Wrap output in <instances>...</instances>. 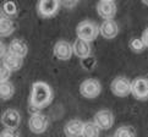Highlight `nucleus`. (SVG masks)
<instances>
[{"label": "nucleus", "mask_w": 148, "mask_h": 137, "mask_svg": "<svg viewBox=\"0 0 148 137\" xmlns=\"http://www.w3.org/2000/svg\"><path fill=\"white\" fill-rule=\"evenodd\" d=\"M54 98V92L51 87L43 81H36L32 85L29 94V108L42 110L48 107Z\"/></svg>", "instance_id": "obj_1"}, {"label": "nucleus", "mask_w": 148, "mask_h": 137, "mask_svg": "<svg viewBox=\"0 0 148 137\" xmlns=\"http://www.w3.org/2000/svg\"><path fill=\"white\" fill-rule=\"evenodd\" d=\"M76 34L78 39L86 40L91 43L99 36V26L91 20H84L76 27Z\"/></svg>", "instance_id": "obj_2"}, {"label": "nucleus", "mask_w": 148, "mask_h": 137, "mask_svg": "<svg viewBox=\"0 0 148 137\" xmlns=\"http://www.w3.org/2000/svg\"><path fill=\"white\" fill-rule=\"evenodd\" d=\"M60 4V0H38L37 12L43 18H51L59 11Z\"/></svg>", "instance_id": "obj_3"}, {"label": "nucleus", "mask_w": 148, "mask_h": 137, "mask_svg": "<svg viewBox=\"0 0 148 137\" xmlns=\"http://www.w3.org/2000/svg\"><path fill=\"white\" fill-rule=\"evenodd\" d=\"M102 92V85L97 78H87L80 85V93L86 99L97 98Z\"/></svg>", "instance_id": "obj_4"}, {"label": "nucleus", "mask_w": 148, "mask_h": 137, "mask_svg": "<svg viewBox=\"0 0 148 137\" xmlns=\"http://www.w3.org/2000/svg\"><path fill=\"white\" fill-rule=\"evenodd\" d=\"M110 91L116 97H127L131 94V81L124 76L115 77L110 83Z\"/></svg>", "instance_id": "obj_5"}, {"label": "nucleus", "mask_w": 148, "mask_h": 137, "mask_svg": "<svg viewBox=\"0 0 148 137\" xmlns=\"http://www.w3.org/2000/svg\"><path fill=\"white\" fill-rule=\"evenodd\" d=\"M93 123L96 124L100 130H109L114 126L115 116L114 113L109 109H102L97 112L93 116Z\"/></svg>", "instance_id": "obj_6"}, {"label": "nucleus", "mask_w": 148, "mask_h": 137, "mask_svg": "<svg viewBox=\"0 0 148 137\" xmlns=\"http://www.w3.org/2000/svg\"><path fill=\"white\" fill-rule=\"evenodd\" d=\"M49 126V120L42 113H33L28 119V129L36 135H40L47 131Z\"/></svg>", "instance_id": "obj_7"}, {"label": "nucleus", "mask_w": 148, "mask_h": 137, "mask_svg": "<svg viewBox=\"0 0 148 137\" xmlns=\"http://www.w3.org/2000/svg\"><path fill=\"white\" fill-rule=\"evenodd\" d=\"M131 94L138 101L148 99V81L143 77H136L131 81Z\"/></svg>", "instance_id": "obj_8"}, {"label": "nucleus", "mask_w": 148, "mask_h": 137, "mask_svg": "<svg viewBox=\"0 0 148 137\" xmlns=\"http://www.w3.org/2000/svg\"><path fill=\"white\" fill-rule=\"evenodd\" d=\"M53 54H54V56L58 60H61V61L70 60L73 55L72 44L64 39L58 40L54 44V48H53Z\"/></svg>", "instance_id": "obj_9"}, {"label": "nucleus", "mask_w": 148, "mask_h": 137, "mask_svg": "<svg viewBox=\"0 0 148 137\" xmlns=\"http://www.w3.org/2000/svg\"><path fill=\"white\" fill-rule=\"evenodd\" d=\"M1 124L5 129H9V130H17L18 126L21 124V114L17 112L16 109H6L5 112L3 113L1 118Z\"/></svg>", "instance_id": "obj_10"}, {"label": "nucleus", "mask_w": 148, "mask_h": 137, "mask_svg": "<svg viewBox=\"0 0 148 137\" xmlns=\"http://www.w3.org/2000/svg\"><path fill=\"white\" fill-rule=\"evenodd\" d=\"M119 33V25L114 20H104L99 26V34L104 39H114Z\"/></svg>", "instance_id": "obj_11"}, {"label": "nucleus", "mask_w": 148, "mask_h": 137, "mask_svg": "<svg viewBox=\"0 0 148 137\" xmlns=\"http://www.w3.org/2000/svg\"><path fill=\"white\" fill-rule=\"evenodd\" d=\"M97 12L103 20H114L116 15V5L114 1H98Z\"/></svg>", "instance_id": "obj_12"}, {"label": "nucleus", "mask_w": 148, "mask_h": 137, "mask_svg": "<svg viewBox=\"0 0 148 137\" xmlns=\"http://www.w3.org/2000/svg\"><path fill=\"white\" fill-rule=\"evenodd\" d=\"M72 51L80 59H86V58L91 56L92 54V47L89 44V42L77 38L72 44Z\"/></svg>", "instance_id": "obj_13"}, {"label": "nucleus", "mask_w": 148, "mask_h": 137, "mask_svg": "<svg viewBox=\"0 0 148 137\" xmlns=\"http://www.w3.org/2000/svg\"><path fill=\"white\" fill-rule=\"evenodd\" d=\"M83 121L80 119H72L67 121L64 126V134L66 137H81L82 129H83Z\"/></svg>", "instance_id": "obj_14"}, {"label": "nucleus", "mask_w": 148, "mask_h": 137, "mask_svg": "<svg viewBox=\"0 0 148 137\" xmlns=\"http://www.w3.org/2000/svg\"><path fill=\"white\" fill-rule=\"evenodd\" d=\"M8 53H11V54L23 58L28 54V45L26 44V42H23L22 39L15 38L10 42V44L8 47Z\"/></svg>", "instance_id": "obj_15"}, {"label": "nucleus", "mask_w": 148, "mask_h": 137, "mask_svg": "<svg viewBox=\"0 0 148 137\" xmlns=\"http://www.w3.org/2000/svg\"><path fill=\"white\" fill-rule=\"evenodd\" d=\"M1 62L11 72H15V71L21 70V67H22V65H23V59L20 58V56L11 54V53H6L5 56L1 59Z\"/></svg>", "instance_id": "obj_16"}, {"label": "nucleus", "mask_w": 148, "mask_h": 137, "mask_svg": "<svg viewBox=\"0 0 148 137\" xmlns=\"http://www.w3.org/2000/svg\"><path fill=\"white\" fill-rule=\"evenodd\" d=\"M0 11H1L4 17L12 18L15 16H17V14H18L17 4L14 0H4L1 6H0Z\"/></svg>", "instance_id": "obj_17"}, {"label": "nucleus", "mask_w": 148, "mask_h": 137, "mask_svg": "<svg viewBox=\"0 0 148 137\" xmlns=\"http://www.w3.org/2000/svg\"><path fill=\"white\" fill-rule=\"evenodd\" d=\"M15 28H16V25H15L12 18L3 17L1 21H0V38L11 36L14 33Z\"/></svg>", "instance_id": "obj_18"}, {"label": "nucleus", "mask_w": 148, "mask_h": 137, "mask_svg": "<svg viewBox=\"0 0 148 137\" xmlns=\"http://www.w3.org/2000/svg\"><path fill=\"white\" fill-rule=\"evenodd\" d=\"M15 94V87L10 81L0 82V99L3 101H9Z\"/></svg>", "instance_id": "obj_19"}, {"label": "nucleus", "mask_w": 148, "mask_h": 137, "mask_svg": "<svg viewBox=\"0 0 148 137\" xmlns=\"http://www.w3.org/2000/svg\"><path fill=\"white\" fill-rule=\"evenodd\" d=\"M99 136H100V129L93 121H88V123L83 124L81 137H99Z\"/></svg>", "instance_id": "obj_20"}, {"label": "nucleus", "mask_w": 148, "mask_h": 137, "mask_svg": "<svg viewBox=\"0 0 148 137\" xmlns=\"http://www.w3.org/2000/svg\"><path fill=\"white\" fill-rule=\"evenodd\" d=\"M114 137H136V131L132 126L124 125L116 129V131L114 132Z\"/></svg>", "instance_id": "obj_21"}, {"label": "nucleus", "mask_w": 148, "mask_h": 137, "mask_svg": "<svg viewBox=\"0 0 148 137\" xmlns=\"http://www.w3.org/2000/svg\"><path fill=\"white\" fill-rule=\"evenodd\" d=\"M129 45H130V49L134 53H141V51H143V49L146 48L143 42L141 40V38H132L130 40Z\"/></svg>", "instance_id": "obj_22"}, {"label": "nucleus", "mask_w": 148, "mask_h": 137, "mask_svg": "<svg viewBox=\"0 0 148 137\" xmlns=\"http://www.w3.org/2000/svg\"><path fill=\"white\" fill-rule=\"evenodd\" d=\"M11 71L5 66L1 61H0V82H4V81H9V78L11 77Z\"/></svg>", "instance_id": "obj_23"}, {"label": "nucleus", "mask_w": 148, "mask_h": 137, "mask_svg": "<svg viewBox=\"0 0 148 137\" xmlns=\"http://www.w3.org/2000/svg\"><path fill=\"white\" fill-rule=\"evenodd\" d=\"M94 65H96V59H94V58L88 56L86 59H82V66L86 68V70H92Z\"/></svg>", "instance_id": "obj_24"}, {"label": "nucleus", "mask_w": 148, "mask_h": 137, "mask_svg": "<svg viewBox=\"0 0 148 137\" xmlns=\"http://www.w3.org/2000/svg\"><path fill=\"white\" fill-rule=\"evenodd\" d=\"M0 137H20V134L17 132V130L4 129L1 132H0Z\"/></svg>", "instance_id": "obj_25"}, {"label": "nucleus", "mask_w": 148, "mask_h": 137, "mask_svg": "<svg viewBox=\"0 0 148 137\" xmlns=\"http://www.w3.org/2000/svg\"><path fill=\"white\" fill-rule=\"evenodd\" d=\"M60 3L62 4V6L66 8V9H72V8H75L77 3H78V0H60Z\"/></svg>", "instance_id": "obj_26"}, {"label": "nucleus", "mask_w": 148, "mask_h": 137, "mask_svg": "<svg viewBox=\"0 0 148 137\" xmlns=\"http://www.w3.org/2000/svg\"><path fill=\"white\" fill-rule=\"evenodd\" d=\"M8 53V48H6V45H5L1 40H0V60L3 59V58L5 56V54Z\"/></svg>", "instance_id": "obj_27"}, {"label": "nucleus", "mask_w": 148, "mask_h": 137, "mask_svg": "<svg viewBox=\"0 0 148 137\" xmlns=\"http://www.w3.org/2000/svg\"><path fill=\"white\" fill-rule=\"evenodd\" d=\"M141 40L143 42L145 47H147V48H148V28H146L143 31V33H142V36H141Z\"/></svg>", "instance_id": "obj_28"}, {"label": "nucleus", "mask_w": 148, "mask_h": 137, "mask_svg": "<svg viewBox=\"0 0 148 137\" xmlns=\"http://www.w3.org/2000/svg\"><path fill=\"white\" fill-rule=\"evenodd\" d=\"M141 1H142V3H143L145 5H147V6H148V0H141Z\"/></svg>", "instance_id": "obj_29"}, {"label": "nucleus", "mask_w": 148, "mask_h": 137, "mask_svg": "<svg viewBox=\"0 0 148 137\" xmlns=\"http://www.w3.org/2000/svg\"><path fill=\"white\" fill-rule=\"evenodd\" d=\"M100 1H115V0H100Z\"/></svg>", "instance_id": "obj_30"}, {"label": "nucleus", "mask_w": 148, "mask_h": 137, "mask_svg": "<svg viewBox=\"0 0 148 137\" xmlns=\"http://www.w3.org/2000/svg\"><path fill=\"white\" fill-rule=\"evenodd\" d=\"M4 16H3V14H1V11H0V21H1V18H3Z\"/></svg>", "instance_id": "obj_31"}, {"label": "nucleus", "mask_w": 148, "mask_h": 137, "mask_svg": "<svg viewBox=\"0 0 148 137\" xmlns=\"http://www.w3.org/2000/svg\"><path fill=\"white\" fill-rule=\"evenodd\" d=\"M108 137H114V136H108Z\"/></svg>", "instance_id": "obj_32"}, {"label": "nucleus", "mask_w": 148, "mask_h": 137, "mask_svg": "<svg viewBox=\"0 0 148 137\" xmlns=\"http://www.w3.org/2000/svg\"><path fill=\"white\" fill-rule=\"evenodd\" d=\"M147 81H148V78H147Z\"/></svg>", "instance_id": "obj_33"}]
</instances>
